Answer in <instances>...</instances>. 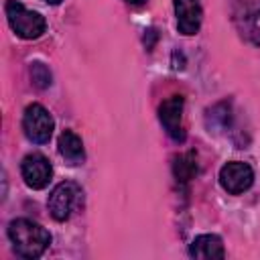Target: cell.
<instances>
[{"label": "cell", "mask_w": 260, "mask_h": 260, "mask_svg": "<svg viewBox=\"0 0 260 260\" xmlns=\"http://www.w3.org/2000/svg\"><path fill=\"white\" fill-rule=\"evenodd\" d=\"M47 4H59V2H63V0H45Z\"/></svg>", "instance_id": "cell-15"}, {"label": "cell", "mask_w": 260, "mask_h": 260, "mask_svg": "<svg viewBox=\"0 0 260 260\" xmlns=\"http://www.w3.org/2000/svg\"><path fill=\"white\" fill-rule=\"evenodd\" d=\"M189 254L193 258H223L225 256V250H223V242L219 236L215 234H203V236H197L191 246H189Z\"/></svg>", "instance_id": "cell-10"}, {"label": "cell", "mask_w": 260, "mask_h": 260, "mask_svg": "<svg viewBox=\"0 0 260 260\" xmlns=\"http://www.w3.org/2000/svg\"><path fill=\"white\" fill-rule=\"evenodd\" d=\"M177 14V28L183 35H195L203 20V10L199 0H173Z\"/></svg>", "instance_id": "cell-9"}, {"label": "cell", "mask_w": 260, "mask_h": 260, "mask_svg": "<svg viewBox=\"0 0 260 260\" xmlns=\"http://www.w3.org/2000/svg\"><path fill=\"white\" fill-rule=\"evenodd\" d=\"M219 183L230 195H240L252 187L254 171L248 162H242V160L225 162L219 169Z\"/></svg>", "instance_id": "cell-6"}, {"label": "cell", "mask_w": 260, "mask_h": 260, "mask_svg": "<svg viewBox=\"0 0 260 260\" xmlns=\"http://www.w3.org/2000/svg\"><path fill=\"white\" fill-rule=\"evenodd\" d=\"M30 77H32V83L37 87H41V89L51 85V71L47 69V65H43L39 61L30 65Z\"/></svg>", "instance_id": "cell-13"}, {"label": "cell", "mask_w": 260, "mask_h": 260, "mask_svg": "<svg viewBox=\"0 0 260 260\" xmlns=\"http://www.w3.org/2000/svg\"><path fill=\"white\" fill-rule=\"evenodd\" d=\"M173 173L177 177V181L181 183H187L191 181L195 175H197V160L193 156V152H185V154H179L175 158V165H173Z\"/></svg>", "instance_id": "cell-12"}, {"label": "cell", "mask_w": 260, "mask_h": 260, "mask_svg": "<svg viewBox=\"0 0 260 260\" xmlns=\"http://www.w3.org/2000/svg\"><path fill=\"white\" fill-rule=\"evenodd\" d=\"M183 98L181 95H171L167 98L160 106H158V120L162 124V128L167 130V134L177 140L183 142L185 140V128H183Z\"/></svg>", "instance_id": "cell-7"}, {"label": "cell", "mask_w": 260, "mask_h": 260, "mask_svg": "<svg viewBox=\"0 0 260 260\" xmlns=\"http://www.w3.org/2000/svg\"><path fill=\"white\" fill-rule=\"evenodd\" d=\"M126 2H128V4H142L144 0H126Z\"/></svg>", "instance_id": "cell-14"}, {"label": "cell", "mask_w": 260, "mask_h": 260, "mask_svg": "<svg viewBox=\"0 0 260 260\" xmlns=\"http://www.w3.org/2000/svg\"><path fill=\"white\" fill-rule=\"evenodd\" d=\"M234 24L252 45H260V0H236Z\"/></svg>", "instance_id": "cell-4"}, {"label": "cell", "mask_w": 260, "mask_h": 260, "mask_svg": "<svg viewBox=\"0 0 260 260\" xmlns=\"http://www.w3.org/2000/svg\"><path fill=\"white\" fill-rule=\"evenodd\" d=\"M8 238L12 242V248L22 258H39L51 244V234L32 219H14L8 225Z\"/></svg>", "instance_id": "cell-1"}, {"label": "cell", "mask_w": 260, "mask_h": 260, "mask_svg": "<svg viewBox=\"0 0 260 260\" xmlns=\"http://www.w3.org/2000/svg\"><path fill=\"white\" fill-rule=\"evenodd\" d=\"M59 152L71 165H79L85 158L83 142H81V138L73 130H63L61 132V136H59Z\"/></svg>", "instance_id": "cell-11"}, {"label": "cell", "mask_w": 260, "mask_h": 260, "mask_svg": "<svg viewBox=\"0 0 260 260\" xmlns=\"http://www.w3.org/2000/svg\"><path fill=\"white\" fill-rule=\"evenodd\" d=\"M4 10H6V18H8L10 28L22 39H39L47 28V22L39 12L24 8L16 0H8Z\"/></svg>", "instance_id": "cell-2"}, {"label": "cell", "mask_w": 260, "mask_h": 260, "mask_svg": "<svg viewBox=\"0 0 260 260\" xmlns=\"http://www.w3.org/2000/svg\"><path fill=\"white\" fill-rule=\"evenodd\" d=\"M81 199H83V191L77 183H73V181L59 183L47 199V207H49L51 217L57 221L69 219L73 215V211L81 205Z\"/></svg>", "instance_id": "cell-3"}, {"label": "cell", "mask_w": 260, "mask_h": 260, "mask_svg": "<svg viewBox=\"0 0 260 260\" xmlns=\"http://www.w3.org/2000/svg\"><path fill=\"white\" fill-rule=\"evenodd\" d=\"M53 128H55L53 116L41 104L26 106L24 116H22V130L28 140H32L37 144H45V142H49Z\"/></svg>", "instance_id": "cell-5"}, {"label": "cell", "mask_w": 260, "mask_h": 260, "mask_svg": "<svg viewBox=\"0 0 260 260\" xmlns=\"http://www.w3.org/2000/svg\"><path fill=\"white\" fill-rule=\"evenodd\" d=\"M20 173H22L24 183L30 189H45L53 177V167L43 154L32 152V154H26L22 158Z\"/></svg>", "instance_id": "cell-8"}]
</instances>
